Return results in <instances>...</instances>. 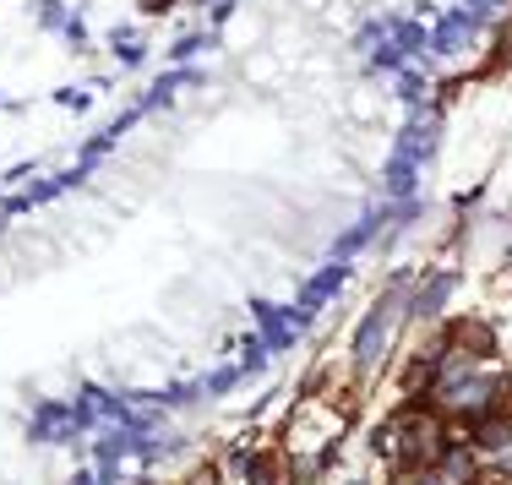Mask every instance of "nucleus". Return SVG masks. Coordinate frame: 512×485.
<instances>
[{
	"instance_id": "f257e3e1",
	"label": "nucleus",
	"mask_w": 512,
	"mask_h": 485,
	"mask_svg": "<svg viewBox=\"0 0 512 485\" xmlns=\"http://www.w3.org/2000/svg\"><path fill=\"white\" fill-rule=\"evenodd\" d=\"M338 436H344V415H338L327 398H306V404L295 409V420H289V442H284L289 475H300V480L322 475V464L333 458Z\"/></svg>"
},
{
	"instance_id": "f03ea898",
	"label": "nucleus",
	"mask_w": 512,
	"mask_h": 485,
	"mask_svg": "<svg viewBox=\"0 0 512 485\" xmlns=\"http://www.w3.org/2000/svg\"><path fill=\"white\" fill-rule=\"evenodd\" d=\"M398 311H404V289H393V295H382L371 306V317H365V327L355 333V366L360 371L382 366L387 344H393V327H398Z\"/></svg>"
},
{
	"instance_id": "7ed1b4c3",
	"label": "nucleus",
	"mask_w": 512,
	"mask_h": 485,
	"mask_svg": "<svg viewBox=\"0 0 512 485\" xmlns=\"http://www.w3.org/2000/svg\"><path fill=\"white\" fill-rule=\"evenodd\" d=\"M240 485H278V464L267 453H240Z\"/></svg>"
},
{
	"instance_id": "20e7f679",
	"label": "nucleus",
	"mask_w": 512,
	"mask_h": 485,
	"mask_svg": "<svg viewBox=\"0 0 512 485\" xmlns=\"http://www.w3.org/2000/svg\"><path fill=\"white\" fill-rule=\"evenodd\" d=\"M447 295H453V273H442L436 284H425V289H420V300H414V311H420V317H442Z\"/></svg>"
},
{
	"instance_id": "39448f33",
	"label": "nucleus",
	"mask_w": 512,
	"mask_h": 485,
	"mask_svg": "<svg viewBox=\"0 0 512 485\" xmlns=\"http://www.w3.org/2000/svg\"><path fill=\"white\" fill-rule=\"evenodd\" d=\"M393 485H453V480H447L442 469H398Z\"/></svg>"
},
{
	"instance_id": "423d86ee",
	"label": "nucleus",
	"mask_w": 512,
	"mask_h": 485,
	"mask_svg": "<svg viewBox=\"0 0 512 485\" xmlns=\"http://www.w3.org/2000/svg\"><path fill=\"white\" fill-rule=\"evenodd\" d=\"M186 485H224V475H218V469H197V475H191Z\"/></svg>"
}]
</instances>
